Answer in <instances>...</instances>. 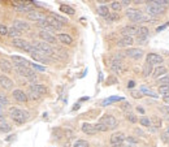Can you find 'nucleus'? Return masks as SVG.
<instances>
[{"instance_id":"f257e3e1","label":"nucleus","mask_w":169,"mask_h":147,"mask_svg":"<svg viewBox=\"0 0 169 147\" xmlns=\"http://www.w3.org/2000/svg\"><path fill=\"white\" fill-rule=\"evenodd\" d=\"M9 116H11V119L16 122V124H25V122L29 120V117H30V115H29V112L23 111L21 108H17V107H12V108H9L8 111Z\"/></svg>"},{"instance_id":"f03ea898","label":"nucleus","mask_w":169,"mask_h":147,"mask_svg":"<svg viewBox=\"0 0 169 147\" xmlns=\"http://www.w3.org/2000/svg\"><path fill=\"white\" fill-rule=\"evenodd\" d=\"M16 72H17L21 77L26 78L29 82H31V85L37 83V81H38L37 73L34 72L33 69H30V68H26V66H16Z\"/></svg>"},{"instance_id":"7ed1b4c3","label":"nucleus","mask_w":169,"mask_h":147,"mask_svg":"<svg viewBox=\"0 0 169 147\" xmlns=\"http://www.w3.org/2000/svg\"><path fill=\"white\" fill-rule=\"evenodd\" d=\"M33 46L37 48L39 52L42 53H44V55H48V56H52L55 53L54 51V48H52L48 43L46 42H42V41H35V42H33Z\"/></svg>"},{"instance_id":"20e7f679","label":"nucleus","mask_w":169,"mask_h":147,"mask_svg":"<svg viewBox=\"0 0 169 147\" xmlns=\"http://www.w3.org/2000/svg\"><path fill=\"white\" fill-rule=\"evenodd\" d=\"M100 122L107 126L108 130L109 129H116V128H117V125H118L117 119H116L114 116H112V115H104L100 119Z\"/></svg>"},{"instance_id":"39448f33","label":"nucleus","mask_w":169,"mask_h":147,"mask_svg":"<svg viewBox=\"0 0 169 147\" xmlns=\"http://www.w3.org/2000/svg\"><path fill=\"white\" fill-rule=\"evenodd\" d=\"M146 11L150 16H159V14H161L164 12V7L156 4V2H151L150 4H147Z\"/></svg>"},{"instance_id":"423d86ee","label":"nucleus","mask_w":169,"mask_h":147,"mask_svg":"<svg viewBox=\"0 0 169 147\" xmlns=\"http://www.w3.org/2000/svg\"><path fill=\"white\" fill-rule=\"evenodd\" d=\"M125 141H126V137L122 131H116L111 135V145L112 146H121Z\"/></svg>"},{"instance_id":"0eeeda50","label":"nucleus","mask_w":169,"mask_h":147,"mask_svg":"<svg viewBox=\"0 0 169 147\" xmlns=\"http://www.w3.org/2000/svg\"><path fill=\"white\" fill-rule=\"evenodd\" d=\"M163 61H164L163 56L157 55V53L151 52V53H148V55L146 56V63L150 64V65H152V66L153 65H160V64H163Z\"/></svg>"},{"instance_id":"6e6552de","label":"nucleus","mask_w":169,"mask_h":147,"mask_svg":"<svg viewBox=\"0 0 169 147\" xmlns=\"http://www.w3.org/2000/svg\"><path fill=\"white\" fill-rule=\"evenodd\" d=\"M38 35H39V38L42 39V42H46V43H48V45H56V42H57V39L52 35V33L40 30L39 33H38Z\"/></svg>"},{"instance_id":"1a4fd4ad","label":"nucleus","mask_w":169,"mask_h":147,"mask_svg":"<svg viewBox=\"0 0 169 147\" xmlns=\"http://www.w3.org/2000/svg\"><path fill=\"white\" fill-rule=\"evenodd\" d=\"M125 55L130 59H133V60H139L143 56V50H141V48H128L125 51Z\"/></svg>"},{"instance_id":"9d476101","label":"nucleus","mask_w":169,"mask_h":147,"mask_svg":"<svg viewBox=\"0 0 169 147\" xmlns=\"http://www.w3.org/2000/svg\"><path fill=\"white\" fill-rule=\"evenodd\" d=\"M138 29L135 25H126V26H124L121 29V34H122V37H132L133 35H137L138 34Z\"/></svg>"},{"instance_id":"9b49d317","label":"nucleus","mask_w":169,"mask_h":147,"mask_svg":"<svg viewBox=\"0 0 169 147\" xmlns=\"http://www.w3.org/2000/svg\"><path fill=\"white\" fill-rule=\"evenodd\" d=\"M12 96L14 98V100H17L18 103H26L29 100V98H27V94L25 91H22L20 89H16V90H13L12 92Z\"/></svg>"},{"instance_id":"f8f14e48","label":"nucleus","mask_w":169,"mask_h":147,"mask_svg":"<svg viewBox=\"0 0 169 147\" xmlns=\"http://www.w3.org/2000/svg\"><path fill=\"white\" fill-rule=\"evenodd\" d=\"M0 86H2L4 90H12L13 86H14V83H13V81L8 76L2 74V76H0Z\"/></svg>"},{"instance_id":"ddd939ff","label":"nucleus","mask_w":169,"mask_h":147,"mask_svg":"<svg viewBox=\"0 0 169 147\" xmlns=\"http://www.w3.org/2000/svg\"><path fill=\"white\" fill-rule=\"evenodd\" d=\"M11 59H12V61L14 63V66H26V68L30 66V61H27L26 59H23L21 56L13 55V56H11Z\"/></svg>"},{"instance_id":"4468645a","label":"nucleus","mask_w":169,"mask_h":147,"mask_svg":"<svg viewBox=\"0 0 169 147\" xmlns=\"http://www.w3.org/2000/svg\"><path fill=\"white\" fill-rule=\"evenodd\" d=\"M29 89H31L33 91H35L38 95H46L47 92H48V89H47V86L44 85H40V83H34V85H30V87Z\"/></svg>"},{"instance_id":"2eb2a0df","label":"nucleus","mask_w":169,"mask_h":147,"mask_svg":"<svg viewBox=\"0 0 169 147\" xmlns=\"http://www.w3.org/2000/svg\"><path fill=\"white\" fill-rule=\"evenodd\" d=\"M13 27L17 29L18 31H26L30 29V25H29L27 22L22 21V20H14L13 21Z\"/></svg>"},{"instance_id":"dca6fc26","label":"nucleus","mask_w":169,"mask_h":147,"mask_svg":"<svg viewBox=\"0 0 169 147\" xmlns=\"http://www.w3.org/2000/svg\"><path fill=\"white\" fill-rule=\"evenodd\" d=\"M81 129L85 134H87V135H94V134L98 133L96 129H95V126L93 124H90V122H83L82 126H81Z\"/></svg>"},{"instance_id":"f3484780","label":"nucleus","mask_w":169,"mask_h":147,"mask_svg":"<svg viewBox=\"0 0 169 147\" xmlns=\"http://www.w3.org/2000/svg\"><path fill=\"white\" fill-rule=\"evenodd\" d=\"M14 9L20 13H30L33 12V8L27 5V3H14Z\"/></svg>"},{"instance_id":"a211bd4d","label":"nucleus","mask_w":169,"mask_h":147,"mask_svg":"<svg viewBox=\"0 0 169 147\" xmlns=\"http://www.w3.org/2000/svg\"><path fill=\"white\" fill-rule=\"evenodd\" d=\"M168 74V69L167 66H155V69H153L152 72V77L156 78V80H159L160 77Z\"/></svg>"},{"instance_id":"6ab92c4d","label":"nucleus","mask_w":169,"mask_h":147,"mask_svg":"<svg viewBox=\"0 0 169 147\" xmlns=\"http://www.w3.org/2000/svg\"><path fill=\"white\" fill-rule=\"evenodd\" d=\"M134 39L132 37H122L121 39L117 41V47H130L133 46Z\"/></svg>"},{"instance_id":"aec40b11","label":"nucleus","mask_w":169,"mask_h":147,"mask_svg":"<svg viewBox=\"0 0 169 147\" xmlns=\"http://www.w3.org/2000/svg\"><path fill=\"white\" fill-rule=\"evenodd\" d=\"M57 39L62 43V45H66V46H69L73 43V38H72V35H69V34H66V33H60L59 35H57Z\"/></svg>"},{"instance_id":"412c9836","label":"nucleus","mask_w":169,"mask_h":147,"mask_svg":"<svg viewBox=\"0 0 169 147\" xmlns=\"http://www.w3.org/2000/svg\"><path fill=\"white\" fill-rule=\"evenodd\" d=\"M12 64L11 61L7 60V59H0V69H2L4 73H9L12 72Z\"/></svg>"},{"instance_id":"4be33fe9","label":"nucleus","mask_w":169,"mask_h":147,"mask_svg":"<svg viewBox=\"0 0 169 147\" xmlns=\"http://www.w3.org/2000/svg\"><path fill=\"white\" fill-rule=\"evenodd\" d=\"M12 46L17 47V48H21V50H26L29 43L25 41V39H21V38H16L12 41Z\"/></svg>"},{"instance_id":"5701e85b","label":"nucleus","mask_w":169,"mask_h":147,"mask_svg":"<svg viewBox=\"0 0 169 147\" xmlns=\"http://www.w3.org/2000/svg\"><path fill=\"white\" fill-rule=\"evenodd\" d=\"M46 20L48 21V23H50V25L55 29V30H61V27L64 26L62 23H60L59 21H57L54 16H48V17H46Z\"/></svg>"},{"instance_id":"b1692460","label":"nucleus","mask_w":169,"mask_h":147,"mask_svg":"<svg viewBox=\"0 0 169 147\" xmlns=\"http://www.w3.org/2000/svg\"><path fill=\"white\" fill-rule=\"evenodd\" d=\"M26 16H27V18L30 20V21H35V22L40 21V20H43V18H46V17L43 16L42 13L37 12V11H33V12H30V13H27Z\"/></svg>"},{"instance_id":"393cba45","label":"nucleus","mask_w":169,"mask_h":147,"mask_svg":"<svg viewBox=\"0 0 169 147\" xmlns=\"http://www.w3.org/2000/svg\"><path fill=\"white\" fill-rule=\"evenodd\" d=\"M148 33H150V31H148V29H147L146 26H141V27L138 29V34H137V35L139 37L138 41H139V42L144 41V39L148 37Z\"/></svg>"},{"instance_id":"a878e982","label":"nucleus","mask_w":169,"mask_h":147,"mask_svg":"<svg viewBox=\"0 0 169 147\" xmlns=\"http://www.w3.org/2000/svg\"><path fill=\"white\" fill-rule=\"evenodd\" d=\"M150 120H151V125H152V128H155V129H160L161 126H163V120H161L159 116H152V117H150Z\"/></svg>"},{"instance_id":"bb28decb","label":"nucleus","mask_w":169,"mask_h":147,"mask_svg":"<svg viewBox=\"0 0 169 147\" xmlns=\"http://www.w3.org/2000/svg\"><path fill=\"white\" fill-rule=\"evenodd\" d=\"M122 63L120 61V60H114L113 59V61H112V64H111V68H112V70H114L116 73H121L122 72Z\"/></svg>"},{"instance_id":"cd10ccee","label":"nucleus","mask_w":169,"mask_h":147,"mask_svg":"<svg viewBox=\"0 0 169 147\" xmlns=\"http://www.w3.org/2000/svg\"><path fill=\"white\" fill-rule=\"evenodd\" d=\"M139 91H141L143 95L152 96V98H155V99H157V94H156V92H153L152 90H150L147 86H141V89H139Z\"/></svg>"},{"instance_id":"c85d7f7f","label":"nucleus","mask_w":169,"mask_h":147,"mask_svg":"<svg viewBox=\"0 0 169 147\" xmlns=\"http://www.w3.org/2000/svg\"><path fill=\"white\" fill-rule=\"evenodd\" d=\"M60 11H61L62 13L70 14V16H73V14L76 13V11H74V8H72V7H69V5H68V4H61V5H60Z\"/></svg>"},{"instance_id":"c756f323","label":"nucleus","mask_w":169,"mask_h":147,"mask_svg":"<svg viewBox=\"0 0 169 147\" xmlns=\"http://www.w3.org/2000/svg\"><path fill=\"white\" fill-rule=\"evenodd\" d=\"M150 18L147 14H143V13H139L137 17H135L134 20H133V22H138V23H143V22H147V21H150Z\"/></svg>"},{"instance_id":"7c9ffc66","label":"nucleus","mask_w":169,"mask_h":147,"mask_svg":"<svg viewBox=\"0 0 169 147\" xmlns=\"http://www.w3.org/2000/svg\"><path fill=\"white\" fill-rule=\"evenodd\" d=\"M124 116H125V119H126L129 122H132V124H135V122H138V117L137 116H135L134 113H132V112H130V111H128V112H125V113H124Z\"/></svg>"},{"instance_id":"2f4dec72","label":"nucleus","mask_w":169,"mask_h":147,"mask_svg":"<svg viewBox=\"0 0 169 147\" xmlns=\"http://www.w3.org/2000/svg\"><path fill=\"white\" fill-rule=\"evenodd\" d=\"M113 102H124V98L122 96H111V98H108V99L103 100L101 104L107 106V104H111V103H113Z\"/></svg>"},{"instance_id":"473e14b6","label":"nucleus","mask_w":169,"mask_h":147,"mask_svg":"<svg viewBox=\"0 0 169 147\" xmlns=\"http://www.w3.org/2000/svg\"><path fill=\"white\" fill-rule=\"evenodd\" d=\"M98 13L100 14L101 17H104V18L109 17V9H108V7H105V5H100L98 8Z\"/></svg>"},{"instance_id":"72a5a7b5","label":"nucleus","mask_w":169,"mask_h":147,"mask_svg":"<svg viewBox=\"0 0 169 147\" xmlns=\"http://www.w3.org/2000/svg\"><path fill=\"white\" fill-rule=\"evenodd\" d=\"M139 13H142L141 11H139V9H128V11H126V17L130 18L133 21V20L137 17Z\"/></svg>"},{"instance_id":"f704fd0d","label":"nucleus","mask_w":169,"mask_h":147,"mask_svg":"<svg viewBox=\"0 0 169 147\" xmlns=\"http://www.w3.org/2000/svg\"><path fill=\"white\" fill-rule=\"evenodd\" d=\"M152 65H150V64H147V63H146V64H144L143 65V76L144 77H150V76H151L152 74Z\"/></svg>"},{"instance_id":"c9c22d12","label":"nucleus","mask_w":169,"mask_h":147,"mask_svg":"<svg viewBox=\"0 0 169 147\" xmlns=\"http://www.w3.org/2000/svg\"><path fill=\"white\" fill-rule=\"evenodd\" d=\"M27 98L29 99H31V100H38V99H40V95H38L35 91H33L31 89H29L27 90Z\"/></svg>"},{"instance_id":"e433bc0d","label":"nucleus","mask_w":169,"mask_h":147,"mask_svg":"<svg viewBox=\"0 0 169 147\" xmlns=\"http://www.w3.org/2000/svg\"><path fill=\"white\" fill-rule=\"evenodd\" d=\"M18 35H21V31H18L17 29H14L13 26L9 29V34H8V37H11V38H13V39H16V38H18Z\"/></svg>"},{"instance_id":"4c0bfd02","label":"nucleus","mask_w":169,"mask_h":147,"mask_svg":"<svg viewBox=\"0 0 169 147\" xmlns=\"http://www.w3.org/2000/svg\"><path fill=\"white\" fill-rule=\"evenodd\" d=\"M159 94H161L164 96L169 95V85H161L159 87Z\"/></svg>"},{"instance_id":"58836bf2","label":"nucleus","mask_w":169,"mask_h":147,"mask_svg":"<svg viewBox=\"0 0 169 147\" xmlns=\"http://www.w3.org/2000/svg\"><path fill=\"white\" fill-rule=\"evenodd\" d=\"M12 130V126L8 124V122H3L2 125H0V131L2 133H9V131Z\"/></svg>"},{"instance_id":"ea45409f","label":"nucleus","mask_w":169,"mask_h":147,"mask_svg":"<svg viewBox=\"0 0 169 147\" xmlns=\"http://www.w3.org/2000/svg\"><path fill=\"white\" fill-rule=\"evenodd\" d=\"M139 124L143 125V126H151V120H150V117H146V116H142L141 119L138 120Z\"/></svg>"},{"instance_id":"a19ab883","label":"nucleus","mask_w":169,"mask_h":147,"mask_svg":"<svg viewBox=\"0 0 169 147\" xmlns=\"http://www.w3.org/2000/svg\"><path fill=\"white\" fill-rule=\"evenodd\" d=\"M130 95H132L134 99H142L143 98V94L139 90H135V89H133V90H130Z\"/></svg>"},{"instance_id":"79ce46f5","label":"nucleus","mask_w":169,"mask_h":147,"mask_svg":"<svg viewBox=\"0 0 169 147\" xmlns=\"http://www.w3.org/2000/svg\"><path fill=\"white\" fill-rule=\"evenodd\" d=\"M111 8H112L113 11L118 12V11H121L122 4H121V2H112V3H111Z\"/></svg>"},{"instance_id":"37998d69","label":"nucleus","mask_w":169,"mask_h":147,"mask_svg":"<svg viewBox=\"0 0 169 147\" xmlns=\"http://www.w3.org/2000/svg\"><path fill=\"white\" fill-rule=\"evenodd\" d=\"M157 83L159 85H169V74H165V76H163L161 78H159L157 80Z\"/></svg>"},{"instance_id":"c03bdc74","label":"nucleus","mask_w":169,"mask_h":147,"mask_svg":"<svg viewBox=\"0 0 169 147\" xmlns=\"http://www.w3.org/2000/svg\"><path fill=\"white\" fill-rule=\"evenodd\" d=\"M9 104V100H8V98L3 94V92H0V106L2 107H5Z\"/></svg>"},{"instance_id":"a18cd8bd","label":"nucleus","mask_w":169,"mask_h":147,"mask_svg":"<svg viewBox=\"0 0 169 147\" xmlns=\"http://www.w3.org/2000/svg\"><path fill=\"white\" fill-rule=\"evenodd\" d=\"M9 34V29L5 23H0V35H8Z\"/></svg>"},{"instance_id":"49530a36","label":"nucleus","mask_w":169,"mask_h":147,"mask_svg":"<svg viewBox=\"0 0 169 147\" xmlns=\"http://www.w3.org/2000/svg\"><path fill=\"white\" fill-rule=\"evenodd\" d=\"M73 147H89V142L87 141H85V139H78L74 143Z\"/></svg>"},{"instance_id":"de8ad7c7","label":"nucleus","mask_w":169,"mask_h":147,"mask_svg":"<svg viewBox=\"0 0 169 147\" xmlns=\"http://www.w3.org/2000/svg\"><path fill=\"white\" fill-rule=\"evenodd\" d=\"M94 126H95L96 131H107V130H108L107 126H105L104 124H101V122H98V124H95Z\"/></svg>"},{"instance_id":"09e8293b","label":"nucleus","mask_w":169,"mask_h":147,"mask_svg":"<svg viewBox=\"0 0 169 147\" xmlns=\"http://www.w3.org/2000/svg\"><path fill=\"white\" fill-rule=\"evenodd\" d=\"M54 17L59 21L60 23H62V25H65V23H68V18H65V17H62V16H60V14H54Z\"/></svg>"},{"instance_id":"8fccbe9b","label":"nucleus","mask_w":169,"mask_h":147,"mask_svg":"<svg viewBox=\"0 0 169 147\" xmlns=\"http://www.w3.org/2000/svg\"><path fill=\"white\" fill-rule=\"evenodd\" d=\"M30 66L33 68V69L39 70V72H44V70H46V66H42V65H39V64H33V63H30Z\"/></svg>"},{"instance_id":"3c124183","label":"nucleus","mask_w":169,"mask_h":147,"mask_svg":"<svg viewBox=\"0 0 169 147\" xmlns=\"http://www.w3.org/2000/svg\"><path fill=\"white\" fill-rule=\"evenodd\" d=\"M159 111L161 112L164 115H169V106H161L159 107Z\"/></svg>"},{"instance_id":"603ef678","label":"nucleus","mask_w":169,"mask_h":147,"mask_svg":"<svg viewBox=\"0 0 169 147\" xmlns=\"http://www.w3.org/2000/svg\"><path fill=\"white\" fill-rule=\"evenodd\" d=\"M130 107H132V106H130L128 102H122V104H121V108H122L125 112H128V111L130 109Z\"/></svg>"},{"instance_id":"864d4df0","label":"nucleus","mask_w":169,"mask_h":147,"mask_svg":"<svg viewBox=\"0 0 169 147\" xmlns=\"http://www.w3.org/2000/svg\"><path fill=\"white\" fill-rule=\"evenodd\" d=\"M126 142H129V143H137L138 139H135L134 137H126Z\"/></svg>"},{"instance_id":"5fc2aeb1","label":"nucleus","mask_w":169,"mask_h":147,"mask_svg":"<svg viewBox=\"0 0 169 147\" xmlns=\"http://www.w3.org/2000/svg\"><path fill=\"white\" fill-rule=\"evenodd\" d=\"M109 20H112V21H116V20H118L120 18V16L118 14H109V17H108Z\"/></svg>"},{"instance_id":"6e6d98bb","label":"nucleus","mask_w":169,"mask_h":147,"mask_svg":"<svg viewBox=\"0 0 169 147\" xmlns=\"http://www.w3.org/2000/svg\"><path fill=\"white\" fill-rule=\"evenodd\" d=\"M121 4H122V7H128V5H130V4H132V2H129V0H122Z\"/></svg>"},{"instance_id":"4d7b16f0","label":"nucleus","mask_w":169,"mask_h":147,"mask_svg":"<svg viewBox=\"0 0 169 147\" xmlns=\"http://www.w3.org/2000/svg\"><path fill=\"white\" fill-rule=\"evenodd\" d=\"M134 85H135V82H134V81H129V83H128V87H129L130 90H133Z\"/></svg>"},{"instance_id":"13d9d810","label":"nucleus","mask_w":169,"mask_h":147,"mask_svg":"<svg viewBox=\"0 0 169 147\" xmlns=\"http://www.w3.org/2000/svg\"><path fill=\"white\" fill-rule=\"evenodd\" d=\"M137 111L139 112V113H142V115L144 113V108H143V107H141V106H138V107H137Z\"/></svg>"},{"instance_id":"bf43d9fd","label":"nucleus","mask_w":169,"mask_h":147,"mask_svg":"<svg viewBox=\"0 0 169 147\" xmlns=\"http://www.w3.org/2000/svg\"><path fill=\"white\" fill-rule=\"evenodd\" d=\"M168 25H169V22H168V23H165V25H163V26H160V27H157V31H161L163 29H165V27H167Z\"/></svg>"},{"instance_id":"052dcab7","label":"nucleus","mask_w":169,"mask_h":147,"mask_svg":"<svg viewBox=\"0 0 169 147\" xmlns=\"http://www.w3.org/2000/svg\"><path fill=\"white\" fill-rule=\"evenodd\" d=\"M163 100L165 102V103H168V104H169V95H167V96H164V98H163Z\"/></svg>"},{"instance_id":"680f3d73","label":"nucleus","mask_w":169,"mask_h":147,"mask_svg":"<svg viewBox=\"0 0 169 147\" xmlns=\"http://www.w3.org/2000/svg\"><path fill=\"white\" fill-rule=\"evenodd\" d=\"M116 82V78H111V80L107 81V83H114Z\"/></svg>"},{"instance_id":"e2e57ef3","label":"nucleus","mask_w":169,"mask_h":147,"mask_svg":"<svg viewBox=\"0 0 169 147\" xmlns=\"http://www.w3.org/2000/svg\"><path fill=\"white\" fill-rule=\"evenodd\" d=\"M79 108V104H74V107H73V111H76V109H78Z\"/></svg>"},{"instance_id":"0e129e2a","label":"nucleus","mask_w":169,"mask_h":147,"mask_svg":"<svg viewBox=\"0 0 169 147\" xmlns=\"http://www.w3.org/2000/svg\"><path fill=\"white\" fill-rule=\"evenodd\" d=\"M0 120H3V115L2 113H0Z\"/></svg>"},{"instance_id":"69168bd1","label":"nucleus","mask_w":169,"mask_h":147,"mask_svg":"<svg viewBox=\"0 0 169 147\" xmlns=\"http://www.w3.org/2000/svg\"><path fill=\"white\" fill-rule=\"evenodd\" d=\"M167 131H168V133H169V126H168V130H167Z\"/></svg>"}]
</instances>
